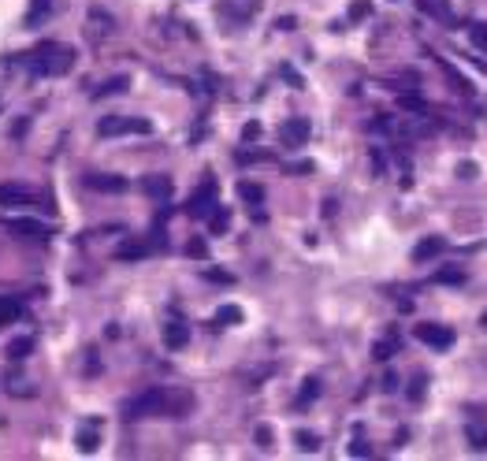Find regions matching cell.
<instances>
[{
	"instance_id": "d590c367",
	"label": "cell",
	"mask_w": 487,
	"mask_h": 461,
	"mask_svg": "<svg viewBox=\"0 0 487 461\" xmlns=\"http://www.w3.org/2000/svg\"><path fill=\"white\" fill-rule=\"evenodd\" d=\"M457 171H462V179H473V175H476V164H462Z\"/></svg>"
},
{
	"instance_id": "9c48e42d",
	"label": "cell",
	"mask_w": 487,
	"mask_h": 461,
	"mask_svg": "<svg viewBox=\"0 0 487 461\" xmlns=\"http://www.w3.org/2000/svg\"><path fill=\"white\" fill-rule=\"evenodd\" d=\"M443 250H446V238L431 235V238H424V242H417V250H413V261L424 264V261H431V257H439Z\"/></svg>"
},
{
	"instance_id": "ac0fdd59",
	"label": "cell",
	"mask_w": 487,
	"mask_h": 461,
	"mask_svg": "<svg viewBox=\"0 0 487 461\" xmlns=\"http://www.w3.org/2000/svg\"><path fill=\"white\" fill-rule=\"evenodd\" d=\"M30 350H34V339H30V335H23V339H15V343L8 346V357H12V361H23V357L30 354Z\"/></svg>"
},
{
	"instance_id": "5b68a950",
	"label": "cell",
	"mask_w": 487,
	"mask_h": 461,
	"mask_svg": "<svg viewBox=\"0 0 487 461\" xmlns=\"http://www.w3.org/2000/svg\"><path fill=\"white\" fill-rule=\"evenodd\" d=\"M216 193H219V186H216V179H205L201 182V190L190 197V216H213V208H216Z\"/></svg>"
},
{
	"instance_id": "8992f818",
	"label": "cell",
	"mask_w": 487,
	"mask_h": 461,
	"mask_svg": "<svg viewBox=\"0 0 487 461\" xmlns=\"http://www.w3.org/2000/svg\"><path fill=\"white\" fill-rule=\"evenodd\" d=\"M309 134H312V123H309V119H301V116H294V119H287V123L279 127L283 145H290V149L305 145V142H309Z\"/></svg>"
},
{
	"instance_id": "cb8c5ba5",
	"label": "cell",
	"mask_w": 487,
	"mask_h": 461,
	"mask_svg": "<svg viewBox=\"0 0 487 461\" xmlns=\"http://www.w3.org/2000/svg\"><path fill=\"white\" fill-rule=\"evenodd\" d=\"M78 450H82V454H89V450H97V431L82 428V431H78Z\"/></svg>"
},
{
	"instance_id": "30bf717a",
	"label": "cell",
	"mask_w": 487,
	"mask_h": 461,
	"mask_svg": "<svg viewBox=\"0 0 487 461\" xmlns=\"http://www.w3.org/2000/svg\"><path fill=\"white\" fill-rule=\"evenodd\" d=\"M0 205H34V193L26 186H15V182H4L0 186Z\"/></svg>"
},
{
	"instance_id": "d4e9b609",
	"label": "cell",
	"mask_w": 487,
	"mask_h": 461,
	"mask_svg": "<svg viewBox=\"0 0 487 461\" xmlns=\"http://www.w3.org/2000/svg\"><path fill=\"white\" fill-rule=\"evenodd\" d=\"M298 447L305 450V454H316V450H320V439L312 436V431H298Z\"/></svg>"
},
{
	"instance_id": "5bb4252c",
	"label": "cell",
	"mask_w": 487,
	"mask_h": 461,
	"mask_svg": "<svg viewBox=\"0 0 487 461\" xmlns=\"http://www.w3.org/2000/svg\"><path fill=\"white\" fill-rule=\"evenodd\" d=\"M145 253H149V246H145V242H123V246L116 250L119 261H142Z\"/></svg>"
},
{
	"instance_id": "d6a6232c",
	"label": "cell",
	"mask_w": 487,
	"mask_h": 461,
	"mask_svg": "<svg viewBox=\"0 0 487 461\" xmlns=\"http://www.w3.org/2000/svg\"><path fill=\"white\" fill-rule=\"evenodd\" d=\"M257 134H261V123H246V131H242V138H246V142H253Z\"/></svg>"
},
{
	"instance_id": "83f0119b",
	"label": "cell",
	"mask_w": 487,
	"mask_h": 461,
	"mask_svg": "<svg viewBox=\"0 0 487 461\" xmlns=\"http://www.w3.org/2000/svg\"><path fill=\"white\" fill-rule=\"evenodd\" d=\"M186 253H190V257H197V261H201V257H205V253H208V246H205V238H190V242H186Z\"/></svg>"
},
{
	"instance_id": "4316f807",
	"label": "cell",
	"mask_w": 487,
	"mask_h": 461,
	"mask_svg": "<svg viewBox=\"0 0 487 461\" xmlns=\"http://www.w3.org/2000/svg\"><path fill=\"white\" fill-rule=\"evenodd\" d=\"M316 394H320V380H305V391L298 394V405H309Z\"/></svg>"
},
{
	"instance_id": "e575fe53",
	"label": "cell",
	"mask_w": 487,
	"mask_h": 461,
	"mask_svg": "<svg viewBox=\"0 0 487 461\" xmlns=\"http://www.w3.org/2000/svg\"><path fill=\"white\" fill-rule=\"evenodd\" d=\"M49 4H52V0H34V15H45V12H49Z\"/></svg>"
},
{
	"instance_id": "4dcf8cb0",
	"label": "cell",
	"mask_w": 487,
	"mask_h": 461,
	"mask_svg": "<svg viewBox=\"0 0 487 461\" xmlns=\"http://www.w3.org/2000/svg\"><path fill=\"white\" fill-rule=\"evenodd\" d=\"M257 442H261V447H272V428H268V424L257 428Z\"/></svg>"
},
{
	"instance_id": "8fae6325",
	"label": "cell",
	"mask_w": 487,
	"mask_h": 461,
	"mask_svg": "<svg viewBox=\"0 0 487 461\" xmlns=\"http://www.w3.org/2000/svg\"><path fill=\"white\" fill-rule=\"evenodd\" d=\"M142 190L149 193V197H156V201H168V197H171V179H164V175H153V179L142 182Z\"/></svg>"
},
{
	"instance_id": "7a4b0ae2",
	"label": "cell",
	"mask_w": 487,
	"mask_h": 461,
	"mask_svg": "<svg viewBox=\"0 0 487 461\" xmlns=\"http://www.w3.org/2000/svg\"><path fill=\"white\" fill-rule=\"evenodd\" d=\"M75 67V49L71 45H56V41H45L38 52H34V71L38 75H67Z\"/></svg>"
},
{
	"instance_id": "d6986e66",
	"label": "cell",
	"mask_w": 487,
	"mask_h": 461,
	"mask_svg": "<svg viewBox=\"0 0 487 461\" xmlns=\"http://www.w3.org/2000/svg\"><path fill=\"white\" fill-rule=\"evenodd\" d=\"M216 324H242V309L238 305H219L216 309Z\"/></svg>"
},
{
	"instance_id": "836d02e7",
	"label": "cell",
	"mask_w": 487,
	"mask_h": 461,
	"mask_svg": "<svg viewBox=\"0 0 487 461\" xmlns=\"http://www.w3.org/2000/svg\"><path fill=\"white\" fill-rule=\"evenodd\" d=\"M394 387H398V376H394V372H387V376H383V391H394Z\"/></svg>"
},
{
	"instance_id": "603a6c76",
	"label": "cell",
	"mask_w": 487,
	"mask_h": 461,
	"mask_svg": "<svg viewBox=\"0 0 487 461\" xmlns=\"http://www.w3.org/2000/svg\"><path fill=\"white\" fill-rule=\"evenodd\" d=\"M398 105L406 108V112H424V108H428V105H424V100H420L417 94H402V97H398Z\"/></svg>"
},
{
	"instance_id": "f546056e",
	"label": "cell",
	"mask_w": 487,
	"mask_h": 461,
	"mask_svg": "<svg viewBox=\"0 0 487 461\" xmlns=\"http://www.w3.org/2000/svg\"><path fill=\"white\" fill-rule=\"evenodd\" d=\"M435 279H439V283H465V272H450V268H446V272H439Z\"/></svg>"
},
{
	"instance_id": "1f68e13d",
	"label": "cell",
	"mask_w": 487,
	"mask_h": 461,
	"mask_svg": "<svg viewBox=\"0 0 487 461\" xmlns=\"http://www.w3.org/2000/svg\"><path fill=\"white\" fill-rule=\"evenodd\" d=\"M350 454H354V458H369V454H372V450H369V447H365V442H361V439H357V442H354V447H350Z\"/></svg>"
},
{
	"instance_id": "52a82bcc",
	"label": "cell",
	"mask_w": 487,
	"mask_h": 461,
	"mask_svg": "<svg viewBox=\"0 0 487 461\" xmlns=\"http://www.w3.org/2000/svg\"><path fill=\"white\" fill-rule=\"evenodd\" d=\"M86 186H89V190H97V193H119V190H127V179H123V175H105V171H94V175H86Z\"/></svg>"
},
{
	"instance_id": "ba28073f",
	"label": "cell",
	"mask_w": 487,
	"mask_h": 461,
	"mask_svg": "<svg viewBox=\"0 0 487 461\" xmlns=\"http://www.w3.org/2000/svg\"><path fill=\"white\" fill-rule=\"evenodd\" d=\"M190 343V328L182 324V320H171V324H164V346L168 350H182Z\"/></svg>"
},
{
	"instance_id": "2e32d148",
	"label": "cell",
	"mask_w": 487,
	"mask_h": 461,
	"mask_svg": "<svg viewBox=\"0 0 487 461\" xmlns=\"http://www.w3.org/2000/svg\"><path fill=\"white\" fill-rule=\"evenodd\" d=\"M465 436H468V442H473V450H487V428H484V424L468 420L465 424Z\"/></svg>"
},
{
	"instance_id": "484cf974",
	"label": "cell",
	"mask_w": 487,
	"mask_h": 461,
	"mask_svg": "<svg viewBox=\"0 0 487 461\" xmlns=\"http://www.w3.org/2000/svg\"><path fill=\"white\" fill-rule=\"evenodd\" d=\"M369 15H372V4H369V0H354V4H350V19L357 23V19H369Z\"/></svg>"
},
{
	"instance_id": "6da1fadb",
	"label": "cell",
	"mask_w": 487,
	"mask_h": 461,
	"mask_svg": "<svg viewBox=\"0 0 487 461\" xmlns=\"http://www.w3.org/2000/svg\"><path fill=\"white\" fill-rule=\"evenodd\" d=\"M190 409V394H175V391H145L127 405V417H153V413H164V417H182Z\"/></svg>"
},
{
	"instance_id": "4fadbf2b",
	"label": "cell",
	"mask_w": 487,
	"mask_h": 461,
	"mask_svg": "<svg viewBox=\"0 0 487 461\" xmlns=\"http://www.w3.org/2000/svg\"><path fill=\"white\" fill-rule=\"evenodd\" d=\"M227 227H231V212L224 205H216L213 216H208V231H213V235H227Z\"/></svg>"
},
{
	"instance_id": "7c38bea8",
	"label": "cell",
	"mask_w": 487,
	"mask_h": 461,
	"mask_svg": "<svg viewBox=\"0 0 487 461\" xmlns=\"http://www.w3.org/2000/svg\"><path fill=\"white\" fill-rule=\"evenodd\" d=\"M8 227L19 231L23 238H45V235H49V227L38 224V219H8Z\"/></svg>"
},
{
	"instance_id": "9a60e30c",
	"label": "cell",
	"mask_w": 487,
	"mask_h": 461,
	"mask_svg": "<svg viewBox=\"0 0 487 461\" xmlns=\"http://www.w3.org/2000/svg\"><path fill=\"white\" fill-rule=\"evenodd\" d=\"M23 317V301L15 298H0V324H12V320Z\"/></svg>"
},
{
	"instance_id": "ffe728a7",
	"label": "cell",
	"mask_w": 487,
	"mask_h": 461,
	"mask_svg": "<svg viewBox=\"0 0 487 461\" xmlns=\"http://www.w3.org/2000/svg\"><path fill=\"white\" fill-rule=\"evenodd\" d=\"M394 350H398V339H394V335L391 339H380V343L372 346V357H376V361H387Z\"/></svg>"
},
{
	"instance_id": "3957f363",
	"label": "cell",
	"mask_w": 487,
	"mask_h": 461,
	"mask_svg": "<svg viewBox=\"0 0 487 461\" xmlns=\"http://www.w3.org/2000/svg\"><path fill=\"white\" fill-rule=\"evenodd\" d=\"M100 138H116V134H153L149 119H134V116H105L97 123Z\"/></svg>"
},
{
	"instance_id": "277c9868",
	"label": "cell",
	"mask_w": 487,
	"mask_h": 461,
	"mask_svg": "<svg viewBox=\"0 0 487 461\" xmlns=\"http://www.w3.org/2000/svg\"><path fill=\"white\" fill-rule=\"evenodd\" d=\"M413 335H417L424 346H431V350H450V346H454V331L443 328V324H417V328H413Z\"/></svg>"
},
{
	"instance_id": "e0dca14e",
	"label": "cell",
	"mask_w": 487,
	"mask_h": 461,
	"mask_svg": "<svg viewBox=\"0 0 487 461\" xmlns=\"http://www.w3.org/2000/svg\"><path fill=\"white\" fill-rule=\"evenodd\" d=\"M238 197L250 201V205H264V190L257 182H238Z\"/></svg>"
},
{
	"instance_id": "f1b7e54d",
	"label": "cell",
	"mask_w": 487,
	"mask_h": 461,
	"mask_svg": "<svg viewBox=\"0 0 487 461\" xmlns=\"http://www.w3.org/2000/svg\"><path fill=\"white\" fill-rule=\"evenodd\" d=\"M409 398H413V402H420V398H424V376H417V380H413V387H409Z\"/></svg>"
},
{
	"instance_id": "7402d4cb",
	"label": "cell",
	"mask_w": 487,
	"mask_h": 461,
	"mask_svg": "<svg viewBox=\"0 0 487 461\" xmlns=\"http://www.w3.org/2000/svg\"><path fill=\"white\" fill-rule=\"evenodd\" d=\"M468 38H473L476 49L487 52V23H473V26H468Z\"/></svg>"
},
{
	"instance_id": "44dd1931",
	"label": "cell",
	"mask_w": 487,
	"mask_h": 461,
	"mask_svg": "<svg viewBox=\"0 0 487 461\" xmlns=\"http://www.w3.org/2000/svg\"><path fill=\"white\" fill-rule=\"evenodd\" d=\"M127 86H131V82H127V78H108V82H105V86H100V89H94V97H112V94H123Z\"/></svg>"
}]
</instances>
